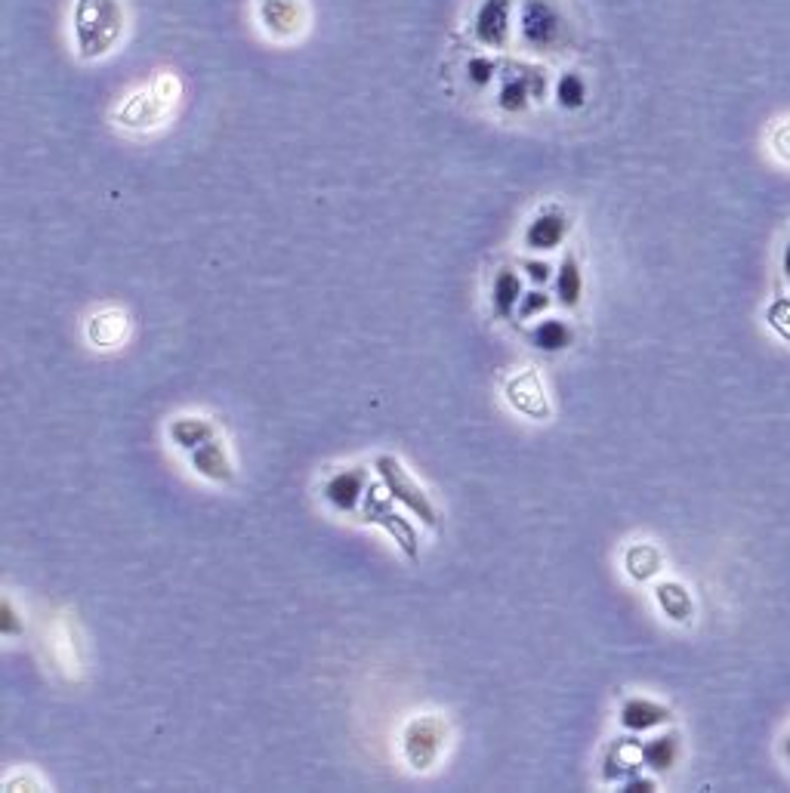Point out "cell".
Masks as SVG:
<instances>
[{"instance_id": "e0dca14e", "label": "cell", "mask_w": 790, "mask_h": 793, "mask_svg": "<svg viewBox=\"0 0 790 793\" xmlns=\"http://www.w3.org/2000/svg\"><path fill=\"white\" fill-rule=\"evenodd\" d=\"M522 278L513 272V269H500V275L494 278V291H491V303H494V312L500 318H510L519 303H522Z\"/></svg>"}, {"instance_id": "d6986e66", "label": "cell", "mask_w": 790, "mask_h": 793, "mask_svg": "<svg viewBox=\"0 0 790 793\" xmlns=\"http://www.w3.org/2000/svg\"><path fill=\"white\" fill-rule=\"evenodd\" d=\"M556 105L565 108V112H578L587 102V81L578 75V71H562L556 87H553Z\"/></svg>"}, {"instance_id": "5bb4252c", "label": "cell", "mask_w": 790, "mask_h": 793, "mask_svg": "<svg viewBox=\"0 0 790 793\" xmlns=\"http://www.w3.org/2000/svg\"><path fill=\"white\" fill-rule=\"evenodd\" d=\"M667 719H670V710L655 704V701H649V698H630L621 707V723L630 732H649V729L667 723Z\"/></svg>"}, {"instance_id": "3957f363", "label": "cell", "mask_w": 790, "mask_h": 793, "mask_svg": "<svg viewBox=\"0 0 790 793\" xmlns=\"http://www.w3.org/2000/svg\"><path fill=\"white\" fill-rule=\"evenodd\" d=\"M362 516L368 525H377L383 528L392 540L395 547H399L408 559H420V537H417V528L395 510V497L386 491V485H368L365 491V500H362Z\"/></svg>"}, {"instance_id": "7c38bea8", "label": "cell", "mask_w": 790, "mask_h": 793, "mask_svg": "<svg viewBox=\"0 0 790 793\" xmlns=\"http://www.w3.org/2000/svg\"><path fill=\"white\" fill-rule=\"evenodd\" d=\"M189 460H192V470L207 482L229 485L235 479V466H232V457L226 451V442L217 436L204 445H198L195 451H189Z\"/></svg>"}, {"instance_id": "30bf717a", "label": "cell", "mask_w": 790, "mask_h": 793, "mask_svg": "<svg viewBox=\"0 0 790 793\" xmlns=\"http://www.w3.org/2000/svg\"><path fill=\"white\" fill-rule=\"evenodd\" d=\"M371 479L365 473V466H352V470H340L325 482V500L331 503L334 510L340 513H355L362 507L365 491H368Z\"/></svg>"}, {"instance_id": "8992f818", "label": "cell", "mask_w": 790, "mask_h": 793, "mask_svg": "<svg viewBox=\"0 0 790 793\" xmlns=\"http://www.w3.org/2000/svg\"><path fill=\"white\" fill-rule=\"evenodd\" d=\"M374 470H377L380 482L386 485V491L395 497V503H402V507H405L414 519H420L426 528H433V525L439 522V513H436V507H433V500H429L426 491H423V488L405 473V466H402L399 457L380 454V457L374 460Z\"/></svg>"}, {"instance_id": "52a82bcc", "label": "cell", "mask_w": 790, "mask_h": 793, "mask_svg": "<svg viewBox=\"0 0 790 793\" xmlns=\"http://www.w3.org/2000/svg\"><path fill=\"white\" fill-rule=\"evenodd\" d=\"M257 25L272 41H297L309 28V7L306 0H254Z\"/></svg>"}, {"instance_id": "6da1fadb", "label": "cell", "mask_w": 790, "mask_h": 793, "mask_svg": "<svg viewBox=\"0 0 790 793\" xmlns=\"http://www.w3.org/2000/svg\"><path fill=\"white\" fill-rule=\"evenodd\" d=\"M127 28V13L121 0H75L71 10V41L81 59L109 56Z\"/></svg>"}, {"instance_id": "ac0fdd59", "label": "cell", "mask_w": 790, "mask_h": 793, "mask_svg": "<svg viewBox=\"0 0 790 793\" xmlns=\"http://www.w3.org/2000/svg\"><path fill=\"white\" fill-rule=\"evenodd\" d=\"M581 294H584L581 266H578V260H574V254H568L559 266V275H556V297L565 309H574L581 303Z\"/></svg>"}, {"instance_id": "ffe728a7", "label": "cell", "mask_w": 790, "mask_h": 793, "mask_svg": "<svg viewBox=\"0 0 790 793\" xmlns=\"http://www.w3.org/2000/svg\"><path fill=\"white\" fill-rule=\"evenodd\" d=\"M534 346L537 349H544V352H562V349H568L571 346V328L565 321H559V318H547V321H541L534 328Z\"/></svg>"}, {"instance_id": "277c9868", "label": "cell", "mask_w": 790, "mask_h": 793, "mask_svg": "<svg viewBox=\"0 0 790 793\" xmlns=\"http://www.w3.org/2000/svg\"><path fill=\"white\" fill-rule=\"evenodd\" d=\"M550 93V78L541 65H531V62H522V65H513L507 75H500L497 81V108L507 115H522L534 102H544Z\"/></svg>"}, {"instance_id": "ba28073f", "label": "cell", "mask_w": 790, "mask_h": 793, "mask_svg": "<svg viewBox=\"0 0 790 793\" xmlns=\"http://www.w3.org/2000/svg\"><path fill=\"white\" fill-rule=\"evenodd\" d=\"M516 13H519L516 0H482L470 22L473 41L488 50H507L513 41Z\"/></svg>"}, {"instance_id": "44dd1931", "label": "cell", "mask_w": 790, "mask_h": 793, "mask_svg": "<svg viewBox=\"0 0 790 793\" xmlns=\"http://www.w3.org/2000/svg\"><path fill=\"white\" fill-rule=\"evenodd\" d=\"M655 596H658V605L667 611L673 621H689V615H692V599H689V593L682 590L679 584H673V581L670 584H658Z\"/></svg>"}, {"instance_id": "4316f807", "label": "cell", "mask_w": 790, "mask_h": 793, "mask_svg": "<svg viewBox=\"0 0 790 793\" xmlns=\"http://www.w3.org/2000/svg\"><path fill=\"white\" fill-rule=\"evenodd\" d=\"M0 633H4V636H16L19 633V618H16L10 599H4V621H0Z\"/></svg>"}, {"instance_id": "83f0119b", "label": "cell", "mask_w": 790, "mask_h": 793, "mask_svg": "<svg viewBox=\"0 0 790 793\" xmlns=\"http://www.w3.org/2000/svg\"><path fill=\"white\" fill-rule=\"evenodd\" d=\"M652 787H655V784H652V781H645V778H642V781H627V790H630V793H639V790H652Z\"/></svg>"}, {"instance_id": "8fae6325", "label": "cell", "mask_w": 790, "mask_h": 793, "mask_svg": "<svg viewBox=\"0 0 790 793\" xmlns=\"http://www.w3.org/2000/svg\"><path fill=\"white\" fill-rule=\"evenodd\" d=\"M568 232H571L568 216L559 207H547L525 226V247L541 250V254L544 250H556V247H562Z\"/></svg>"}, {"instance_id": "7402d4cb", "label": "cell", "mask_w": 790, "mask_h": 793, "mask_svg": "<svg viewBox=\"0 0 790 793\" xmlns=\"http://www.w3.org/2000/svg\"><path fill=\"white\" fill-rule=\"evenodd\" d=\"M639 756L645 760V766H652L658 772L670 769L673 760H676V738L673 735H664V738H655L645 747H639Z\"/></svg>"}, {"instance_id": "d4e9b609", "label": "cell", "mask_w": 790, "mask_h": 793, "mask_svg": "<svg viewBox=\"0 0 790 793\" xmlns=\"http://www.w3.org/2000/svg\"><path fill=\"white\" fill-rule=\"evenodd\" d=\"M547 309H550V297L541 294V291H531V294H525L522 303H519V318H534V315H541V312H547Z\"/></svg>"}, {"instance_id": "603a6c76", "label": "cell", "mask_w": 790, "mask_h": 793, "mask_svg": "<svg viewBox=\"0 0 790 793\" xmlns=\"http://www.w3.org/2000/svg\"><path fill=\"white\" fill-rule=\"evenodd\" d=\"M466 71V81H470L473 87H491L497 81V71H500V62L497 56H470L463 65Z\"/></svg>"}, {"instance_id": "4fadbf2b", "label": "cell", "mask_w": 790, "mask_h": 793, "mask_svg": "<svg viewBox=\"0 0 790 793\" xmlns=\"http://www.w3.org/2000/svg\"><path fill=\"white\" fill-rule=\"evenodd\" d=\"M507 399L525 417L544 420L550 414V408H547V392H544V383H541V377H537V371H522L519 377H513L507 383Z\"/></svg>"}, {"instance_id": "7a4b0ae2", "label": "cell", "mask_w": 790, "mask_h": 793, "mask_svg": "<svg viewBox=\"0 0 790 793\" xmlns=\"http://www.w3.org/2000/svg\"><path fill=\"white\" fill-rule=\"evenodd\" d=\"M516 28L522 50L528 53H556L568 44L565 16L553 0H519Z\"/></svg>"}, {"instance_id": "2e32d148", "label": "cell", "mask_w": 790, "mask_h": 793, "mask_svg": "<svg viewBox=\"0 0 790 793\" xmlns=\"http://www.w3.org/2000/svg\"><path fill=\"white\" fill-rule=\"evenodd\" d=\"M87 337L90 343L96 346H118L124 337H127V315L118 312V309H109V312H99L90 318V328H87Z\"/></svg>"}, {"instance_id": "9c48e42d", "label": "cell", "mask_w": 790, "mask_h": 793, "mask_svg": "<svg viewBox=\"0 0 790 793\" xmlns=\"http://www.w3.org/2000/svg\"><path fill=\"white\" fill-rule=\"evenodd\" d=\"M176 99V78H161L152 90H139L127 99L124 112L118 115L127 127H155L164 121L170 105Z\"/></svg>"}, {"instance_id": "5b68a950", "label": "cell", "mask_w": 790, "mask_h": 793, "mask_svg": "<svg viewBox=\"0 0 790 793\" xmlns=\"http://www.w3.org/2000/svg\"><path fill=\"white\" fill-rule=\"evenodd\" d=\"M448 747V723L442 716H414L402 732V756L414 772H429Z\"/></svg>"}, {"instance_id": "cb8c5ba5", "label": "cell", "mask_w": 790, "mask_h": 793, "mask_svg": "<svg viewBox=\"0 0 790 793\" xmlns=\"http://www.w3.org/2000/svg\"><path fill=\"white\" fill-rule=\"evenodd\" d=\"M627 571L633 574L636 581H645V578H652V574L658 571V553L652 547H633L627 553Z\"/></svg>"}, {"instance_id": "9a60e30c", "label": "cell", "mask_w": 790, "mask_h": 793, "mask_svg": "<svg viewBox=\"0 0 790 793\" xmlns=\"http://www.w3.org/2000/svg\"><path fill=\"white\" fill-rule=\"evenodd\" d=\"M167 432L183 451H195L198 445H204V442H210L213 436H217V426H213L207 417H176L167 426Z\"/></svg>"}, {"instance_id": "f1b7e54d", "label": "cell", "mask_w": 790, "mask_h": 793, "mask_svg": "<svg viewBox=\"0 0 790 793\" xmlns=\"http://www.w3.org/2000/svg\"><path fill=\"white\" fill-rule=\"evenodd\" d=\"M784 272L790 275V247H787V254H784Z\"/></svg>"}, {"instance_id": "484cf974", "label": "cell", "mask_w": 790, "mask_h": 793, "mask_svg": "<svg viewBox=\"0 0 790 793\" xmlns=\"http://www.w3.org/2000/svg\"><path fill=\"white\" fill-rule=\"evenodd\" d=\"M522 269H525V275H528L534 284H547V281L553 278V269H550L547 263H541V260H522Z\"/></svg>"}]
</instances>
